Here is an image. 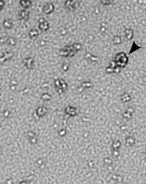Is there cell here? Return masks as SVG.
Masks as SVG:
<instances>
[{
    "mask_svg": "<svg viewBox=\"0 0 146 184\" xmlns=\"http://www.w3.org/2000/svg\"><path fill=\"white\" fill-rule=\"evenodd\" d=\"M128 62V58L123 52L117 54L115 57V63L118 67H124Z\"/></svg>",
    "mask_w": 146,
    "mask_h": 184,
    "instance_id": "obj_1",
    "label": "cell"
},
{
    "mask_svg": "<svg viewBox=\"0 0 146 184\" xmlns=\"http://www.w3.org/2000/svg\"><path fill=\"white\" fill-rule=\"evenodd\" d=\"M38 28L42 31L46 32L50 28L49 24L45 18L42 17L39 18L38 20Z\"/></svg>",
    "mask_w": 146,
    "mask_h": 184,
    "instance_id": "obj_2",
    "label": "cell"
},
{
    "mask_svg": "<svg viewBox=\"0 0 146 184\" xmlns=\"http://www.w3.org/2000/svg\"><path fill=\"white\" fill-rule=\"evenodd\" d=\"M80 5V1H66L64 3V7L70 11H74L77 9Z\"/></svg>",
    "mask_w": 146,
    "mask_h": 184,
    "instance_id": "obj_3",
    "label": "cell"
},
{
    "mask_svg": "<svg viewBox=\"0 0 146 184\" xmlns=\"http://www.w3.org/2000/svg\"><path fill=\"white\" fill-rule=\"evenodd\" d=\"M54 9V5L51 2H47L43 6V11L46 14H51Z\"/></svg>",
    "mask_w": 146,
    "mask_h": 184,
    "instance_id": "obj_4",
    "label": "cell"
},
{
    "mask_svg": "<svg viewBox=\"0 0 146 184\" xmlns=\"http://www.w3.org/2000/svg\"><path fill=\"white\" fill-rule=\"evenodd\" d=\"M30 12L26 10H20L18 13V18L19 20L27 21L30 18Z\"/></svg>",
    "mask_w": 146,
    "mask_h": 184,
    "instance_id": "obj_5",
    "label": "cell"
},
{
    "mask_svg": "<svg viewBox=\"0 0 146 184\" xmlns=\"http://www.w3.org/2000/svg\"><path fill=\"white\" fill-rule=\"evenodd\" d=\"M3 25L6 29L10 30L13 28V24L12 20L10 19H6L3 21Z\"/></svg>",
    "mask_w": 146,
    "mask_h": 184,
    "instance_id": "obj_6",
    "label": "cell"
},
{
    "mask_svg": "<svg viewBox=\"0 0 146 184\" xmlns=\"http://www.w3.org/2000/svg\"><path fill=\"white\" fill-rule=\"evenodd\" d=\"M20 4L22 6V7L26 9H29L31 7L32 2L31 1H28V0H23V1H20Z\"/></svg>",
    "mask_w": 146,
    "mask_h": 184,
    "instance_id": "obj_7",
    "label": "cell"
},
{
    "mask_svg": "<svg viewBox=\"0 0 146 184\" xmlns=\"http://www.w3.org/2000/svg\"><path fill=\"white\" fill-rule=\"evenodd\" d=\"M29 35L31 38H37L39 35V33L36 29H31L29 32Z\"/></svg>",
    "mask_w": 146,
    "mask_h": 184,
    "instance_id": "obj_8",
    "label": "cell"
},
{
    "mask_svg": "<svg viewBox=\"0 0 146 184\" xmlns=\"http://www.w3.org/2000/svg\"><path fill=\"white\" fill-rule=\"evenodd\" d=\"M5 5V1H0V9H1V11H2V9L4 7Z\"/></svg>",
    "mask_w": 146,
    "mask_h": 184,
    "instance_id": "obj_9",
    "label": "cell"
},
{
    "mask_svg": "<svg viewBox=\"0 0 146 184\" xmlns=\"http://www.w3.org/2000/svg\"><path fill=\"white\" fill-rule=\"evenodd\" d=\"M121 39H119V38L117 37H115V39L114 40V42L115 43V44H119V42L121 41Z\"/></svg>",
    "mask_w": 146,
    "mask_h": 184,
    "instance_id": "obj_10",
    "label": "cell"
}]
</instances>
